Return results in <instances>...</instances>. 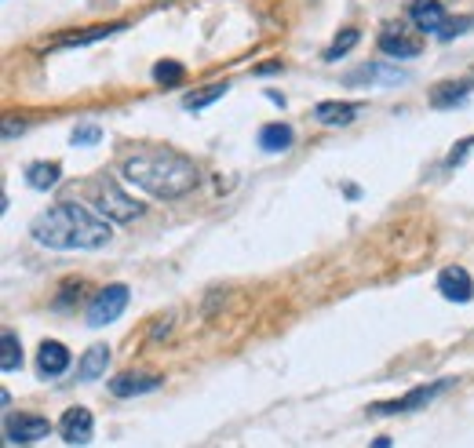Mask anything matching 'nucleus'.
<instances>
[{"mask_svg": "<svg viewBox=\"0 0 474 448\" xmlns=\"http://www.w3.org/2000/svg\"><path fill=\"white\" fill-rule=\"evenodd\" d=\"M30 237L44 248H56V252H99V248L110 245L114 230H110L107 219L88 211L84 204L59 201V204H51L44 215L33 219Z\"/></svg>", "mask_w": 474, "mask_h": 448, "instance_id": "nucleus-1", "label": "nucleus"}, {"mask_svg": "<svg viewBox=\"0 0 474 448\" xmlns=\"http://www.w3.org/2000/svg\"><path fill=\"white\" fill-rule=\"evenodd\" d=\"M121 176L128 183H135L139 190H146L150 197H157V201H179L201 183L197 164L179 157V153H139V157H128L121 164Z\"/></svg>", "mask_w": 474, "mask_h": 448, "instance_id": "nucleus-2", "label": "nucleus"}, {"mask_svg": "<svg viewBox=\"0 0 474 448\" xmlns=\"http://www.w3.org/2000/svg\"><path fill=\"white\" fill-rule=\"evenodd\" d=\"M91 201H95V208H99L102 219H107V222H121V227H128V222H135V219L146 215V204L135 201L132 194H125L117 183H102V186H95Z\"/></svg>", "mask_w": 474, "mask_h": 448, "instance_id": "nucleus-3", "label": "nucleus"}, {"mask_svg": "<svg viewBox=\"0 0 474 448\" xmlns=\"http://www.w3.org/2000/svg\"><path fill=\"white\" fill-rule=\"evenodd\" d=\"M456 386V379H435V383H427V386H416V390H409L405 398H394V401H380V405H373V416H405V412H419L424 405H431V401H438L445 390H452Z\"/></svg>", "mask_w": 474, "mask_h": 448, "instance_id": "nucleus-4", "label": "nucleus"}, {"mask_svg": "<svg viewBox=\"0 0 474 448\" xmlns=\"http://www.w3.org/2000/svg\"><path fill=\"white\" fill-rule=\"evenodd\" d=\"M128 299H132L128 285H107V289H102V292L88 303V310H84L88 328H107V324H114V321L128 310Z\"/></svg>", "mask_w": 474, "mask_h": 448, "instance_id": "nucleus-5", "label": "nucleus"}, {"mask_svg": "<svg viewBox=\"0 0 474 448\" xmlns=\"http://www.w3.org/2000/svg\"><path fill=\"white\" fill-rule=\"evenodd\" d=\"M412 30H416L412 22H387L380 30L376 44H380V51L387 55V59H416V55L424 51V40H419Z\"/></svg>", "mask_w": 474, "mask_h": 448, "instance_id": "nucleus-6", "label": "nucleus"}, {"mask_svg": "<svg viewBox=\"0 0 474 448\" xmlns=\"http://www.w3.org/2000/svg\"><path fill=\"white\" fill-rule=\"evenodd\" d=\"M347 84L350 88H398V84H409V73L387 63H365L354 73H347Z\"/></svg>", "mask_w": 474, "mask_h": 448, "instance_id": "nucleus-7", "label": "nucleus"}, {"mask_svg": "<svg viewBox=\"0 0 474 448\" xmlns=\"http://www.w3.org/2000/svg\"><path fill=\"white\" fill-rule=\"evenodd\" d=\"M409 22H412L419 33H427V37L438 40V37L449 30L452 15L438 4V0H412V4H409Z\"/></svg>", "mask_w": 474, "mask_h": 448, "instance_id": "nucleus-8", "label": "nucleus"}, {"mask_svg": "<svg viewBox=\"0 0 474 448\" xmlns=\"http://www.w3.org/2000/svg\"><path fill=\"white\" fill-rule=\"evenodd\" d=\"M161 383H165L161 372H139V368H132V372H117L110 379V394L114 398H142V394H153Z\"/></svg>", "mask_w": 474, "mask_h": 448, "instance_id": "nucleus-9", "label": "nucleus"}, {"mask_svg": "<svg viewBox=\"0 0 474 448\" xmlns=\"http://www.w3.org/2000/svg\"><path fill=\"white\" fill-rule=\"evenodd\" d=\"M51 434V423L44 416H33V412H19V416H8L4 419V437L12 444H37Z\"/></svg>", "mask_w": 474, "mask_h": 448, "instance_id": "nucleus-10", "label": "nucleus"}, {"mask_svg": "<svg viewBox=\"0 0 474 448\" xmlns=\"http://www.w3.org/2000/svg\"><path fill=\"white\" fill-rule=\"evenodd\" d=\"M59 434H63L66 444H77V448H81V444H91V437H95V416H91L84 405H73V409L63 412Z\"/></svg>", "mask_w": 474, "mask_h": 448, "instance_id": "nucleus-11", "label": "nucleus"}, {"mask_svg": "<svg viewBox=\"0 0 474 448\" xmlns=\"http://www.w3.org/2000/svg\"><path fill=\"white\" fill-rule=\"evenodd\" d=\"M438 292L449 299V303H470L474 299V281L463 266H445L438 273Z\"/></svg>", "mask_w": 474, "mask_h": 448, "instance_id": "nucleus-12", "label": "nucleus"}, {"mask_svg": "<svg viewBox=\"0 0 474 448\" xmlns=\"http://www.w3.org/2000/svg\"><path fill=\"white\" fill-rule=\"evenodd\" d=\"M22 179H26L30 190L47 194V190H56V186H59V179H63V164H59V160H33V164H26Z\"/></svg>", "mask_w": 474, "mask_h": 448, "instance_id": "nucleus-13", "label": "nucleus"}, {"mask_svg": "<svg viewBox=\"0 0 474 448\" xmlns=\"http://www.w3.org/2000/svg\"><path fill=\"white\" fill-rule=\"evenodd\" d=\"M37 365H40L44 379H56V375H63L70 368V350L63 343H56V340H44L37 347Z\"/></svg>", "mask_w": 474, "mask_h": 448, "instance_id": "nucleus-14", "label": "nucleus"}, {"mask_svg": "<svg viewBox=\"0 0 474 448\" xmlns=\"http://www.w3.org/2000/svg\"><path fill=\"white\" fill-rule=\"evenodd\" d=\"M474 91V77H463V81H442L431 88V106L435 109H452L460 102H467V95Z\"/></svg>", "mask_w": 474, "mask_h": 448, "instance_id": "nucleus-15", "label": "nucleus"}, {"mask_svg": "<svg viewBox=\"0 0 474 448\" xmlns=\"http://www.w3.org/2000/svg\"><path fill=\"white\" fill-rule=\"evenodd\" d=\"M107 365H110V347H107V343L88 347V350L81 354V361H77V383H91V379H99L102 372H107Z\"/></svg>", "mask_w": 474, "mask_h": 448, "instance_id": "nucleus-16", "label": "nucleus"}, {"mask_svg": "<svg viewBox=\"0 0 474 448\" xmlns=\"http://www.w3.org/2000/svg\"><path fill=\"white\" fill-rule=\"evenodd\" d=\"M255 142H259L263 153H285V150H292L296 135H292L289 125H263L259 135H255Z\"/></svg>", "mask_w": 474, "mask_h": 448, "instance_id": "nucleus-17", "label": "nucleus"}, {"mask_svg": "<svg viewBox=\"0 0 474 448\" xmlns=\"http://www.w3.org/2000/svg\"><path fill=\"white\" fill-rule=\"evenodd\" d=\"M358 117V106H350V102H318L314 106V121L318 125H350Z\"/></svg>", "mask_w": 474, "mask_h": 448, "instance_id": "nucleus-18", "label": "nucleus"}, {"mask_svg": "<svg viewBox=\"0 0 474 448\" xmlns=\"http://www.w3.org/2000/svg\"><path fill=\"white\" fill-rule=\"evenodd\" d=\"M121 30H125L121 22H114V26H88V30H81V33L59 37L51 47H84V44H95V40H107V37H114V33H121Z\"/></svg>", "mask_w": 474, "mask_h": 448, "instance_id": "nucleus-19", "label": "nucleus"}, {"mask_svg": "<svg viewBox=\"0 0 474 448\" xmlns=\"http://www.w3.org/2000/svg\"><path fill=\"white\" fill-rule=\"evenodd\" d=\"M0 368L4 372H19L22 368V343L12 328L0 332Z\"/></svg>", "mask_w": 474, "mask_h": 448, "instance_id": "nucleus-20", "label": "nucleus"}, {"mask_svg": "<svg viewBox=\"0 0 474 448\" xmlns=\"http://www.w3.org/2000/svg\"><path fill=\"white\" fill-rule=\"evenodd\" d=\"M227 91H230V84H227V81H223V84H208V88H197V91H190V95L183 99V106L190 109V114H201V109H208L212 102H220Z\"/></svg>", "mask_w": 474, "mask_h": 448, "instance_id": "nucleus-21", "label": "nucleus"}, {"mask_svg": "<svg viewBox=\"0 0 474 448\" xmlns=\"http://www.w3.org/2000/svg\"><path fill=\"white\" fill-rule=\"evenodd\" d=\"M186 77V66L176 63V59H161V63H153V84H161V88H176L183 84Z\"/></svg>", "mask_w": 474, "mask_h": 448, "instance_id": "nucleus-22", "label": "nucleus"}, {"mask_svg": "<svg viewBox=\"0 0 474 448\" xmlns=\"http://www.w3.org/2000/svg\"><path fill=\"white\" fill-rule=\"evenodd\" d=\"M358 40H361V33H358L354 26H350V30H343V33L332 40V47H325V55H322V59H325V63H336V59H343V55H347V51H350Z\"/></svg>", "mask_w": 474, "mask_h": 448, "instance_id": "nucleus-23", "label": "nucleus"}, {"mask_svg": "<svg viewBox=\"0 0 474 448\" xmlns=\"http://www.w3.org/2000/svg\"><path fill=\"white\" fill-rule=\"evenodd\" d=\"M99 139H102V135H99V128H95V125H81V128L70 135V142H73V146H95Z\"/></svg>", "mask_w": 474, "mask_h": 448, "instance_id": "nucleus-24", "label": "nucleus"}, {"mask_svg": "<svg viewBox=\"0 0 474 448\" xmlns=\"http://www.w3.org/2000/svg\"><path fill=\"white\" fill-rule=\"evenodd\" d=\"M467 30H474V19H452V22H449V30H445L438 40H456V37H460V33H467Z\"/></svg>", "mask_w": 474, "mask_h": 448, "instance_id": "nucleus-25", "label": "nucleus"}, {"mask_svg": "<svg viewBox=\"0 0 474 448\" xmlns=\"http://www.w3.org/2000/svg\"><path fill=\"white\" fill-rule=\"evenodd\" d=\"M278 73H285L281 63H263V66H255V77H278Z\"/></svg>", "mask_w": 474, "mask_h": 448, "instance_id": "nucleus-26", "label": "nucleus"}, {"mask_svg": "<svg viewBox=\"0 0 474 448\" xmlns=\"http://www.w3.org/2000/svg\"><path fill=\"white\" fill-rule=\"evenodd\" d=\"M22 128H26L22 121H19V125H15V121H4V139H15V135H22Z\"/></svg>", "mask_w": 474, "mask_h": 448, "instance_id": "nucleus-27", "label": "nucleus"}, {"mask_svg": "<svg viewBox=\"0 0 474 448\" xmlns=\"http://www.w3.org/2000/svg\"><path fill=\"white\" fill-rule=\"evenodd\" d=\"M373 448H391V437H376V441H373Z\"/></svg>", "mask_w": 474, "mask_h": 448, "instance_id": "nucleus-28", "label": "nucleus"}]
</instances>
